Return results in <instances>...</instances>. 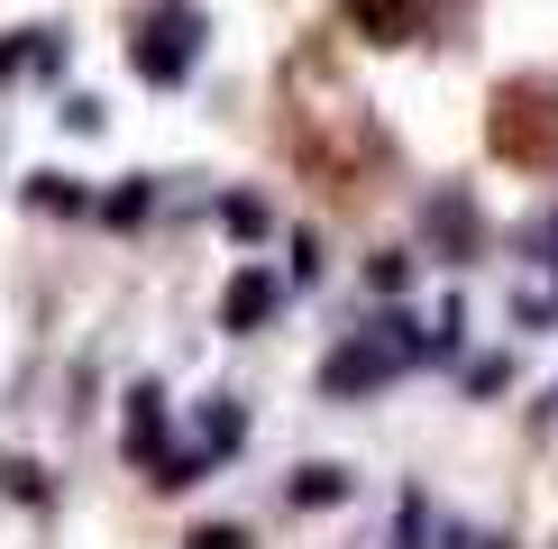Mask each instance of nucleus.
I'll use <instances>...</instances> for the list:
<instances>
[{"instance_id":"obj_1","label":"nucleus","mask_w":558,"mask_h":549,"mask_svg":"<svg viewBox=\"0 0 558 549\" xmlns=\"http://www.w3.org/2000/svg\"><path fill=\"white\" fill-rule=\"evenodd\" d=\"M495 147H504V156H531V166H558V120H549V101H522V91H504Z\"/></svg>"}]
</instances>
